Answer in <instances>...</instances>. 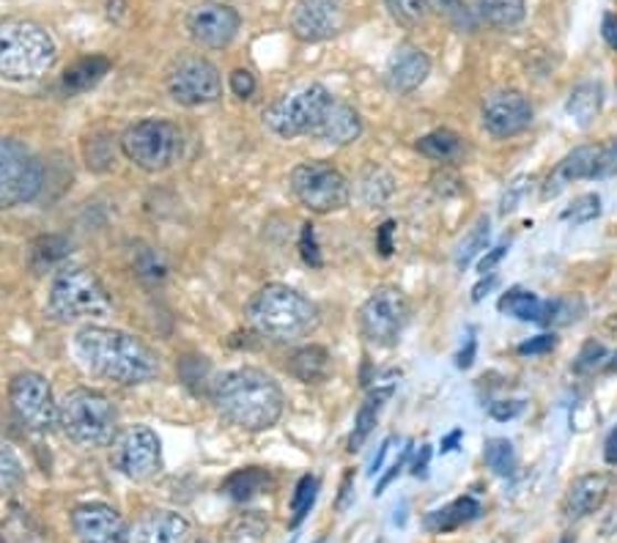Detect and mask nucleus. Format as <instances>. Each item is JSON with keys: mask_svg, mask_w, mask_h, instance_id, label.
Here are the masks:
<instances>
[{"mask_svg": "<svg viewBox=\"0 0 617 543\" xmlns=\"http://www.w3.org/2000/svg\"><path fill=\"white\" fill-rule=\"evenodd\" d=\"M168 94L185 107L211 105L222 94L220 72H217V66L211 61L201 59V55L181 59L168 74Z\"/></svg>", "mask_w": 617, "mask_h": 543, "instance_id": "13", "label": "nucleus"}, {"mask_svg": "<svg viewBox=\"0 0 617 543\" xmlns=\"http://www.w3.org/2000/svg\"><path fill=\"white\" fill-rule=\"evenodd\" d=\"M428 461H431V445H422L420 456H417V461H415V464H411V476H415V478H426Z\"/></svg>", "mask_w": 617, "mask_h": 543, "instance_id": "57", "label": "nucleus"}, {"mask_svg": "<svg viewBox=\"0 0 617 543\" xmlns=\"http://www.w3.org/2000/svg\"><path fill=\"white\" fill-rule=\"evenodd\" d=\"M494 283H496L494 274H489V278H485V280H480V283L475 285V291H472V300H475V302L483 300V294H485V291H489V289H494Z\"/></svg>", "mask_w": 617, "mask_h": 543, "instance_id": "61", "label": "nucleus"}, {"mask_svg": "<svg viewBox=\"0 0 617 543\" xmlns=\"http://www.w3.org/2000/svg\"><path fill=\"white\" fill-rule=\"evenodd\" d=\"M118 143H122L124 157L148 174L168 170L185 148L181 129L165 118H143V122L133 124Z\"/></svg>", "mask_w": 617, "mask_h": 543, "instance_id": "7", "label": "nucleus"}, {"mask_svg": "<svg viewBox=\"0 0 617 543\" xmlns=\"http://www.w3.org/2000/svg\"><path fill=\"white\" fill-rule=\"evenodd\" d=\"M557 346V338L554 335H538V338H530L519 346V354H546Z\"/></svg>", "mask_w": 617, "mask_h": 543, "instance_id": "53", "label": "nucleus"}, {"mask_svg": "<svg viewBox=\"0 0 617 543\" xmlns=\"http://www.w3.org/2000/svg\"><path fill=\"white\" fill-rule=\"evenodd\" d=\"M72 253V244L61 233H44L36 242L31 244V267L33 272H48L53 267H59L61 261L69 259Z\"/></svg>", "mask_w": 617, "mask_h": 543, "instance_id": "33", "label": "nucleus"}, {"mask_svg": "<svg viewBox=\"0 0 617 543\" xmlns=\"http://www.w3.org/2000/svg\"><path fill=\"white\" fill-rule=\"evenodd\" d=\"M0 543H6V541H3V539H0Z\"/></svg>", "mask_w": 617, "mask_h": 543, "instance_id": "64", "label": "nucleus"}, {"mask_svg": "<svg viewBox=\"0 0 617 543\" xmlns=\"http://www.w3.org/2000/svg\"><path fill=\"white\" fill-rule=\"evenodd\" d=\"M113 464L129 480H148L163 467V445L146 426H133L113 445Z\"/></svg>", "mask_w": 617, "mask_h": 543, "instance_id": "14", "label": "nucleus"}, {"mask_svg": "<svg viewBox=\"0 0 617 543\" xmlns=\"http://www.w3.org/2000/svg\"><path fill=\"white\" fill-rule=\"evenodd\" d=\"M459 439H461V431H453V434H450V437L442 442V453H450V450H453L456 445H459Z\"/></svg>", "mask_w": 617, "mask_h": 543, "instance_id": "62", "label": "nucleus"}, {"mask_svg": "<svg viewBox=\"0 0 617 543\" xmlns=\"http://www.w3.org/2000/svg\"><path fill=\"white\" fill-rule=\"evenodd\" d=\"M390 396H393V387H379V390H374L368 398H365L363 407L357 409V417H354V431L352 437H348V450L363 448L365 439H368L370 431H374L376 420H379L381 407H385V401Z\"/></svg>", "mask_w": 617, "mask_h": 543, "instance_id": "30", "label": "nucleus"}, {"mask_svg": "<svg viewBox=\"0 0 617 543\" xmlns=\"http://www.w3.org/2000/svg\"><path fill=\"white\" fill-rule=\"evenodd\" d=\"M133 270L146 285H163L170 274V264L157 248L137 244L133 253Z\"/></svg>", "mask_w": 617, "mask_h": 543, "instance_id": "34", "label": "nucleus"}, {"mask_svg": "<svg viewBox=\"0 0 617 543\" xmlns=\"http://www.w3.org/2000/svg\"><path fill=\"white\" fill-rule=\"evenodd\" d=\"M480 516V502L472 497H459L450 505L439 508V511L428 513L426 516V530L428 533H450V530H459L464 524L475 522Z\"/></svg>", "mask_w": 617, "mask_h": 543, "instance_id": "24", "label": "nucleus"}, {"mask_svg": "<svg viewBox=\"0 0 617 543\" xmlns=\"http://www.w3.org/2000/svg\"><path fill=\"white\" fill-rule=\"evenodd\" d=\"M22 478H25V470H22L17 453L9 445H0V497L11 494L22 483Z\"/></svg>", "mask_w": 617, "mask_h": 543, "instance_id": "44", "label": "nucleus"}, {"mask_svg": "<svg viewBox=\"0 0 617 543\" xmlns=\"http://www.w3.org/2000/svg\"><path fill=\"white\" fill-rule=\"evenodd\" d=\"M483 459L494 476L508 478L513 476V470H516V450H513L511 439H502V437L489 439L483 448Z\"/></svg>", "mask_w": 617, "mask_h": 543, "instance_id": "39", "label": "nucleus"}, {"mask_svg": "<svg viewBox=\"0 0 617 543\" xmlns=\"http://www.w3.org/2000/svg\"><path fill=\"white\" fill-rule=\"evenodd\" d=\"M602 33H604V42H607L613 50H617V14L604 17Z\"/></svg>", "mask_w": 617, "mask_h": 543, "instance_id": "56", "label": "nucleus"}, {"mask_svg": "<svg viewBox=\"0 0 617 543\" xmlns=\"http://www.w3.org/2000/svg\"><path fill=\"white\" fill-rule=\"evenodd\" d=\"M179 376L192 393H203L206 382L211 379V365L206 357H198V354H190V357L179 359Z\"/></svg>", "mask_w": 617, "mask_h": 543, "instance_id": "43", "label": "nucleus"}, {"mask_svg": "<svg viewBox=\"0 0 617 543\" xmlns=\"http://www.w3.org/2000/svg\"><path fill=\"white\" fill-rule=\"evenodd\" d=\"M527 176H519V179H513L511 185H508V190H505V196H502V206H500V211L502 215H508V211H513L519 206V198L524 196V190H527Z\"/></svg>", "mask_w": 617, "mask_h": 543, "instance_id": "50", "label": "nucleus"}, {"mask_svg": "<svg viewBox=\"0 0 617 543\" xmlns=\"http://www.w3.org/2000/svg\"><path fill=\"white\" fill-rule=\"evenodd\" d=\"M505 253H508V244H500V248H494L491 253H485L483 261L478 264V272L480 274H491V270H494V267L500 264L502 259H505Z\"/></svg>", "mask_w": 617, "mask_h": 543, "instance_id": "55", "label": "nucleus"}, {"mask_svg": "<svg viewBox=\"0 0 617 543\" xmlns=\"http://www.w3.org/2000/svg\"><path fill=\"white\" fill-rule=\"evenodd\" d=\"M283 390L259 368H239L215 385V407L244 431H266L283 415Z\"/></svg>", "mask_w": 617, "mask_h": 543, "instance_id": "2", "label": "nucleus"}, {"mask_svg": "<svg viewBox=\"0 0 617 543\" xmlns=\"http://www.w3.org/2000/svg\"><path fill=\"white\" fill-rule=\"evenodd\" d=\"M48 307L59 322L102 319L113 311V300L102 280L83 267H69L53 278Z\"/></svg>", "mask_w": 617, "mask_h": 543, "instance_id": "6", "label": "nucleus"}, {"mask_svg": "<svg viewBox=\"0 0 617 543\" xmlns=\"http://www.w3.org/2000/svg\"><path fill=\"white\" fill-rule=\"evenodd\" d=\"M602 102H604L602 85L582 83L571 91L565 111H568V116H574V122L579 124V127H590L593 118L602 113Z\"/></svg>", "mask_w": 617, "mask_h": 543, "instance_id": "31", "label": "nucleus"}, {"mask_svg": "<svg viewBox=\"0 0 617 543\" xmlns=\"http://www.w3.org/2000/svg\"><path fill=\"white\" fill-rule=\"evenodd\" d=\"M483 127L494 137H511L524 133L533 124V105L519 91H494L483 102Z\"/></svg>", "mask_w": 617, "mask_h": 543, "instance_id": "18", "label": "nucleus"}, {"mask_svg": "<svg viewBox=\"0 0 617 543\" xmlns=\"http://www.w3.org/2000/svg\"><path fill=\"white\" fill-rule=\"evenodd\" d=\"M316 494H318V480L305 476L296 483V491H294V500H291V528H300L302 522H305V516L311 513L313 502H316Z\"/></svg>", "mask_w": 617, "mask_h": 543, "instance_id": "42", "label": "nucleus"}, {"mask_svg": "<svg viewBox=\"0 0 617 543\" xmlns=\"http://www.w3.org/2000/svg\"><path fill=\"white\" fill-rule=\"evenodd\" d=\"M393 231H396V222L387 220L381 222V228L376 231V250H379V255H390L393 253Z\"/></svg>", "mask_w": 617, "mask_h": 543, "instance_id": "54", "label": "nucleus"}, {"mask_svg": "<svg viewBox=\"0 0 617 543\" xmlns=\"http://www.w3.org/2000/svg\"><path fill=\"white\" fill-rule=\"evenodd\" d=\"M431 185L439 198H453L461 192V179L456 174H450V170H439V174H433Z\"/></svg>", "mask_w": 617, "mask_h": 543, "instance_id": "48", "label": "nucleus"}, {"mask_svg": "<svg viewBox=\"0 0 617 543\" xmlns=\"http://www.w3.org/2000/svg\"><path fill=\"white\" fill-rule=\"evenodd\" d=\"M527 3L524 0H475V14L480 22L496 28V31H511L524 20Z\"/></svg>", "mask_w": 617, "mask_h": 543, "instance_id": "28", "label": "nucleus"}, {"mask_svg": "<svg viewBox=\"0 0 617 543\" xmlns=\"http://www.w3.org/2000/svg\"><path fill=\"white\" fill-rule=\"evenodd\" d=\"M59 426L74 445L105 448V445L116 442L118 411L105 393L77 387V390L66 393V398L61 401Z\"/></svg>", "mask_w": 617, "mask_h": 543, "instance_id": "5", "label": "nucleus"}, {"mask_svg": "<svg viewBox=\"0 0 617 543\" xmlns=\"http://www.w3.org/2000/svg\"><path fill=\"white\" fill-rule=\"evenodd\" d=\"M215 3H222V0H215Z\"/></svg>", "mask_w": 617, "mask_h": 543, "instance_id": "63", "label": "nucleus"}, {"mask_svg": "<svg viewBox=\"0 0 617 543\" xmlns=\"http://www.w3.org/2000/svg\"><path fill=\"white\" fill-rule=\"evenodd\" d=\"M409 456H411V442L407 445V448H404V453H401V456H398V459H396V461H393L390 472H387V476L379 480V485H376V494H385V489H387V485H390V483H393V480H396L398 476H401V472H404V467H407V461H409Z\"/></svg>", "mask_w": 617, "mask_h": 543, "instance_id": "51", "label": "nucleus"}, {"mask_svg": "<svg viewBox=\"0 0 617 543\" xmlns=\"http://www.w3.org/2000/svg\"><path fill=\"white\" fill-rule=\"evenodd\" d=\"M274 485V478L270 470H261V467H244V470L231 472L222 483V494L231 497L233 502H248L253 497L264 494Z\"/></svg>", "mask_w": 617, "mask_h": 543, "instance_id": "26", "label": "nucleus"}, {"mask_svg": "<svg viewBox=\"0 0 617 543\" xmlns=\"http://www.w3.org/2000/svg\"><path fill=\"white\" fill-rule=\"evenodd\" d=\"M42 185V163L20 140L0 137V209L33 201Z\"/></svg>", "mask_w": 617, "mask_h": 543, "instance_id": "10", "label": "nucleus"}, {"mask_svg": "<svg viewBox=\"0 0 617 543\" xmlns=\"http://www.w3.org/2000/svg\"><path fill=\"white\" fill-rule=\"evenodd\" d=\"M489 237H491V222H489V217L483 215V217H478V222L472 226V231L467 233L464 242L459 244V253H456V267H459V270H467V267H470L472 261H475L478 255L489 248Z\"/></svg>", "mask_w": 617, "mask_h": 543, "instance_id": "38", "label": "nucleus"}, {"mask_svg": "<svg viewBox=\"0 0 617 543\" xmlns=\"http://www.w3.org/2000/svg\"><path fill=\"white\" fill-rule=\"evenodd\" d=\"M615 489L613 472H590L571 483L568 494H565V513L571 519H585L596 513L604 502L609 500Z\"/></svg>", "mask_w": 617, "mask_h": 543, "instance_id": "21", "label": "nucleus"}, {"mask_svg": "<svg viewBox=\"0 0 617 543\" xmlns=\"http://www.w3.org/2000/svg\"><path fill=\"white\" fill-rule=\"evenodd\" d=\"M585 313V302L579 296H557V300L544 302V313H541V322L544 327H565V324H574L576 319H582Z\"/></svg>", "mask_w": 617, "mask_h": 543, "instance_id": "35", "label": "nucleus"}, {"mask_svg": "<svg viewBox=\"0 0 617 543\" xmlns=\"http://www.w3.org/2000/svg\"><path fill=\"white\" fill-rule=\"evenodd\" d=\"M330 105H333L330 91L324 85L313 83L274 102L270 111L264 113V122L274 135L289 137V140L300 135H313L318 124H322V118L327 116Z\"/></svg>", "mask_w": 617, "mask_h": 543, "instance_id": "8", "label": "nucleus"}, {"mask_svg": "<svg viewBox=\"0 0 617 543\" xmlns=\"http://www.w3.org/2000/svg\"><path fill=\"white\" fill-rule=\"evenodd\" d=\"M107 72H111V61H107L105 55H88V59L74 61V64L66 69L61 85H64L66 94H72V96L85 94V91L94 88V85L100 83Z\"/></svg>", "mask_w": 617, "mask_h": 543, "instance_id": "27", "label": "nucleus"}, {"mask_svg": "<svg viewBox=\"0 0 617 543\" xmlns=\"http://www.w3.org/2000/svg\"><path fill=\"white\" fill-rule=\"evenodd\" d=\"M409 300L396 285H381L359 307V330L370 346L390 348L401 338L404 327L409 324Z\"/></svg>", "mask_w": 617, "mask_h": 543, "instance_id": "11", "label": "nucleus"}, {"mask_svg": "<svg viewBox=\"0 0 617 543\" xmlns=\"http://www.w3.org/2000/svg\"><path fill=\"white\" fill-rule=\"evenodd\" d=\"M72 348L85 370L116 385H143L159 370L157 354L122 330L83 327L74 335Z\"/></svg>", "mask_w": 617, "mask_h": 543, "instance_id": "1", "label": "nucleus"}, {"mask_svg": "<svg viewBox=\"0 0 617 543\" xmlns=\"http://www.w3.org/2000/svg\"><path fill=\"white\" fill-rule=\"evenodd\" d=\"M390 445H393V437H390V439H385V442L379 445V453H376V456H374V461H370V476H376V472L381 470V464H385L387 453H390Z\"/></svg>", "mask_w": 617, "mask_h": 543, "instance_id": "60", "label": "nucleus"}, {"mask_svg": "<svg viewBox=\"0 0 617 543\" xmlns=\"http://www.w3.org/2000/svg\"><path fill=\"white\" fill-rule=\"evenodd\" d=\"M72 528L80 543H129L127 522L122 519V513L113 511L111 505L102 502H91V505L74 508L72 513Z\"/></svg>", "mask_w": 617, "mask_h": 543, "instance_id": "19", "label": "nucleus"}, {"mask_svg": "<svg viewBox=\"0 0 617 543\" xmlns=\"http://www.w3.org/2000/svg\"><path fill=\"white\" fill-rule=\"evenodd\" d=\"M9 401L17 420L36 434H48L59 426V407H55L50 382L42 374H17L9 385Z\"/></svg>", "mask_w": 617, "mask_h": 543, "instance_id": "12", "label": "nucleus"}, {"mask_svg": "<svg viewBox=\"0 0 617 543\" xmlns=\"http://www.w3.org/2000/svg\"><path fill=\"white\" fill-rule=\"evenodd\" d=\"M300 255L307 267H322V250H318V239H316V226L313 222H305L300 231Z\"/></svg>", "mask_w": 617, "mask_h": 543, "instance_id": "46", "label": "nucleus"}, {"mask_svg": "<svg viewBox=\"0 0 617 543\" xmlns=\"http://www.w3.org/2000/svg\"><path fill=\"white\" fill-rule=\"evenodd\" d=\"M228 85H231V91L239 96V100H250V96L255 94V77L248 72V69H237V72H231Z\"/></svg>", "mask_w": 617, "mask_h": 543, "instance_id": "49", "label": "nucleus"}, {"mask_svg": "<svg viewBox=\"0 0 617 543\" xmlns=\"http://www.w3.org/2000/svg\"><path fill=\"white\" fill-rule=\"evenodd\" d=\"M343 22H346V11L341 0H300L291 11V33L307 44L333 39L335 33H341Z\"/></svg>", "mask_w": 617, "mask_h": 543, "instance_id": "16", "label": "nucleus"}, {"mask_svg": "<svg viewBox=\"0 0 617 543\" xmlns=\"http://www.w3.org/2000/svg\"><path fill=\"white\" fill-rule=\"evenodd\" d=\"M615 159L613 154L607 152L604 146H579L563 157V163L548 174L544 192L541 196L546 198H557L571 181H582V179H598V176H607L613 170Z\"/></svg>", "mask_w": 617, "mask_h": 543, "instance_id": "15", "label": "nucleus"}, {"mask_svg": "<svg viewBox=\"0 0 617 543\" xmlns=\"http://www.w3.org/2000/svg\"><path fill=\"white\" fill-rule=\"evenodd\" d=\"M291 192L296 196V201L316 215L341 211L352 201V187H348L346 176L322 159H311V163H302L291 170Z\"/></svg>", "mask_w": 617, "mask_h": 543, "instance_id": "9", "label": "nucleus"}, {"mask_svg": "<svg viewBox=\"0 0 617 543\" xmlns=\"http://www.w3.org/2000/svg\"><path fill=\"white\" fill-rule=\"evenodd\" d=\"M53 36L48 28L31 20H3L0 22V80L22 83L36 80L55 64Z\"/></svg>", "mask_w": 617, "mask_h": 543, "instance_id": "4", "label": "nucleus"}, {"mask_svg": "<svg viewBox=\"0 0 617 543\" xmlns=\"http://www.w3.org/2000/svg\"><path fill=\"white\" fill-rule=\"evenodd\" d=\"M524 404L522 401H496L489 407V415L494 417V420L505 422V420H513L516 415H522Z\"/></svg>", "mask_w": 617, "mask_h": 543, "instance_id": "52", "label": "nucleus"}, {"mask_svg": "<svg viewBox=\"0 0 617 543\" xmlns=\"http://www.w3.org/2000/svg\"><path fill=\"white\" fill-rule=\"evenodd\" d=\"M428 72H431V61H428V55L420 48H415V44H398L393 50L390 61H387L385 80L396 94H411V91L426 83Z\"/></svg>", "mask_w": 617, "mask_h": 543, "instance_id": "20", "label": "nucleus"}, {"mask_svg": "<svg viewBox=\"0 0 617 543\" xmlns=\"http://www.w3.org/2000/svg\"><path fill=\"white\" fill-rule=\"evenodd\" d=\"M602 217V198L596 192H587V196L576 198L568 209L563 211L565 222H574V226H585V222H593Z\"/></svg>", "mask_w": 617, "mask_h": 543, "instance_id": "45", "label": "nucleus"}, {"mask_svg": "<svg viewBox=\"0 0 617 543\" xmlns=\"http://www.w3.org/2000/svg\"><path fill=\"white\" fill-rule=\"evenodd\" d=\"M496 311L505 313V316L519 319V322H541V313H544V300L533 291L524 289H511L500 296L496 302Z\"/></svg>", "mask_w": 617, "mask_h": 543, "instance_id": "32", "label": "nucleus"}, {"mask_svg": "<svg viewBox=\"0 0 617 543\" xmlns=\"http://www.w3.org/2000/svg\"><path fill=\"white\" fill-rule=\"evenodd\" d=\"M333 357L324 346H302L294 357L289 359V374L305 385H318L330 376Z\"/></svg>", "mask_w": 617, "mask_h": 543, "instance_id": "25", "label": "nucleus"}, {"mask_svg": "<svg viewBox=\"0 0 617 543\" xmlns=\"http://www.w3.org/2000/svg\"><path fill=\"white\" fill-rule=\"evenodd\" d=\"M604 461H607L609 467H617V426L609 431L607 442H604Z\"/></svg>", "mask_w": 617, "mask_h": 543, "instance_id": "58", "label": "nucleus"}, {"mask_svg": "<svg viewBox=\"0 0 617 543\" xmlns=\"http://www.w3.org/2000/svg\"><path fill=\"white\" fill-rule=\"evenodd\" d=\"M313 135L318 140L330 143V146H348V143H354L363 135V118H359V113L352 105L333 100L327 116L322 118V124H318V129Z\"/></svg>", "mask_w": 617, "mask_h": 543, "instance_id": "23", "label": "nucleus"}, {"mask_svg": "<svg viewBox=\"0 0 617 543\" xmlns=\"http://www.w3.org/2000/svg\"><path fill=\"white\" fill-rule=\"evenodd\" d=\"M396 192V181L385 168H368L359 179V198L368 206H381Z\"/></svg>", "mask_w": 617, "mask_h": 543, "instance_id": "36", "label": "nucleus"}, {"mask_svg": "<svg viewBox=\"0 0 617 543\" xmlns=\"http://www.w3.org/2000/svg\"><path fill=\"white\" fill-rule=\"evenodd\" d=\"M248 322L255 333L280 343H296L318 324V307L289 285H264L248 305Z\"/></svg>", "mask_w": 617, "mask_h": 543, "instance_id": "3", "label": "nucleus"}, {"mask_svg": "<svg viewBox=\"0 0 617 543\" xmlns=\"http://www.w3.org/2000/svg\"><path fill=\"white\" fill-rule=\"evenodd\" d=\"M239 25L242 20L226 3H201L187 14V31H190L192 42L206 50H222L226 44H231L239 33Z\"/></svg>", "mask_w": 617, "mask_h": 543, "instance_id": "17", "label": "nucleus"}, {"mask_svg": "<svg viewBox=\"0 0 617 543\" xmlns=\"http://www.w3.org/2000/svg\"><path fill=\"white\" fill-rule=\"evenodd\" d=\"M387 14L404 28H417L428 20L431 0H385Z\"/></svg>", "mask_w": 617, "mask_h": 543, "instance_id": "40", "label": "nucleus"}, {"mask_svg": "<svg viewBox=\"0 0 617 543\" xmlns=\"http://www.w3.org/2000/svg\"><path fill=\"white\" fill-rule=\"evenodd\" d=\"M431 9H437L456 31L461 33H475L478 31V17L475 11L467 9L464 0H431Z\"/></svg>", "mask_w": 617, "mask_h": 543, "instance_id": "41", "label": "nucleus"}, {"mask_svg": "<svg viewBox=\"0 0 617 543\" xmlns=\"http://www.w3.org/2000/svg\"><path fill=\"white\" fill-rule=\"evenodd\" d=\"M472 357H475V338H467V348H461L459 357H456V365L459 368H470Z\"/></svg>", "mask_w": 617, "mask_h": 543, "instance_id": "59", "label": "nucleus"}, {"mask_svg": "<svg viewBox=\"0 0 617 543\" xmlns=\"http://www.w3.org/2000/svg\"><path fill=\"white\" fill-rule=\"evenodd\" d=\"M266 528H270V522H266L259 511L242 513V516H237L231 524H228L226 541L228 543H261L266 535Z\"/></svg>", "mask_w": 617, "mask_h": 543, "instance_id": "37", "label": "nucleus"}, {"mask_svg": "<svg viewBox=\"0 0 617 543\" xmlns=\"http://www.w3.org/2000/svg\"><path fill=\"white\" fill-rule=\"evenodd\" d=\"M604 357H607V348H604V343L587 341L585 346H582L579 357H576L574 370L576 374H590V370H596L598 365L604 363Z\"/></svg>", "mask_w": 617, "mask_h": 543, "instance_id": "47", "label": "nucleus"}, {"mask_svg": "<svg viewBox=\"0 0 617 543\" xmlns=\"http://www.w3.org/2000/svg\"><path fill=\"white\" fill-rule=\"evenodd\" d=\"M417 152L433 163H459L464 157V140L453 129H433L417 140Z\"/></svg>", "mask_w": 617, "mask_h": 543, "instance_id": "29", "label": "nucleus"}, {"mask_svg": "<svg viewBox=\"0 0 617 543\" xmlns=\"http://www.w3.org/2000/svg\"><path fill=\"white\" fill-rule=\"evenodd\" d=\"M133 543H190V522L174 511H148L135 524Z\"/></svg>", "mask_w": 617, "mask_h": 543, "instance_id": "22", "label": "nucleus"}]
</instances>
